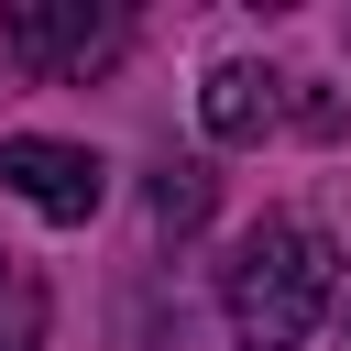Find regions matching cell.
Masks as SVG:
<instances>
[{"label":"cell","mask_w":351,"mask_h":351,"mask_svg":"<svg viewBox=\"0 0 351 351\" xmlns=\"http://www.w3.org/2000/svg\"><path fill=\"white\" fill-rule=\"evenodd\" d=\"M0 186L22 197V208H44V219H99V197H110V165L88 154V143H55V132H11L0 143Z\"/></svg>","instance_id":"3957f363"},{"label":"cell","mask_w":351,"mask_h":351,"mask_svg":"<svg viewBox=\"0 0 351 351\" xmlns=\"http://www.w3.org/2000/svg\"><path fill=\"white\" fill-rule=\"evenodd\" d=\"M329 296H340V241L318 219H263L230 252V274H219V307H230L241 351H307Z\"/></svg>","instance_id":"6da1fadb"},{"label":"cell","mask_w":351,"mask_h":351,"mask_svg":"<svg viewBox=\"0 0 351 351\" xmlns=\"http://www.w3.org/2000/svg\"><path fill=\"white\" fill-rule=\"evenodd\" d=\"M208 219V165H165L154 176V230H197Z\"/></svg>","instance_id":"8992f818"},{"label":"cell","mask_w":351,"mask_h":351,"mask_svg":"<svg viewBox=\"0 0 351 351\" xmlns=\"http://www.w3.org/2000/svg\"><path fill=\"white\" fill-rule=\"evenodd\" d=\"M0 351H44V274L0 252Z\"/></svg>","instance_id":"5b68a950"},{"label":"cell","mask_w":351,"mask_h":351,"mask_svg":"<svg viewBox=\"0 0 351 351\" xmlns=\"http://www.w3.org/2000/svg\"><path fill=\"white\" fill-rule=\"evenodd\" d=\"M274 110H285V77L252 66V55H219V66L197 77V132H208V143H263Z\"/></svg>","instance_id":"277c9868"},{"label":"cell","mask_w":351,"mask_h":351,"mask_svg":"<svg viewBox=\"0 0 351 351\" xmlns=\"http://www.w3.org/2000/svg\"><path fill=\"white\" fill-rule=\"evenodd\" d=\"M121 44H132L121 0H11L0 11V55L33 66V77H99Z\"/></svg>","instance_id":"7a4b0ae2"}]
</instances>
